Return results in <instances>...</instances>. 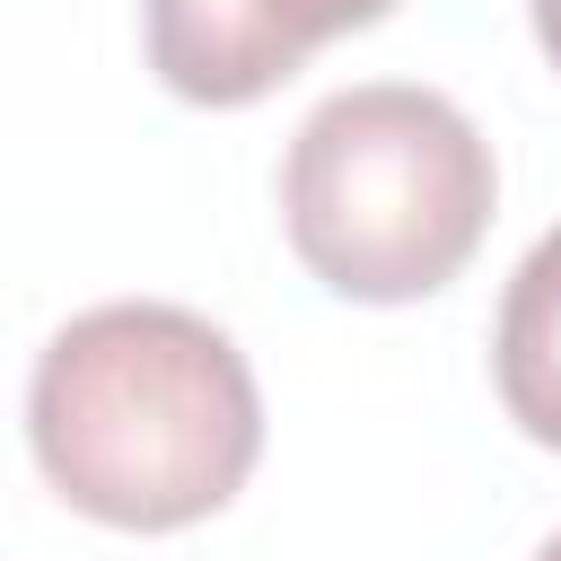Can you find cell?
<instances>
[{"instance_id":"cell-1","label":"cell","mask_w":561,"mask_h":561,"mask_svg":"<svg viewBox=\"0 0 561 561\" xmlns=\"http://www.w3.org/2000/svg\"><path fill=\"white\" fill-rule=\"evenodd\" d=\"M26 438L44 482L79 517L167 535L237 500L263 456V394L245 351L210 316L114 298L44 342Z\"/></svg>"},{"instance_id":"cell-2","label":"cell","mask_w":561,"mask_h":561,"mask_svg":"<svg viewBox=\"0 0 561 561\" xmlns=\"http://www.w3.org/2000/svg\"><path fill=\"white\" fill-rule=\"evenodd\" d=\"M500 202L491 140L438 88H342L324 96L280 167V219L298 263L333 298L403 307L447 289Z\"/></svg>"},{"instance_id":"cell-3","label":"cell","mask_w":561,"mask_h":561,"mask_svg":"<svg viewBox=\"0 0 561 561\" xmlns=\"http://www.w3.org/2000/svg\"><path fill=\"white\" fill-rule=\"evenodd\" d=\"M394 0H149V70L184 105H254L316 44L377 26Z\"/></svg>"},{"instance_id":"cell-4","label":"cell","mask_w":561,"mask_h":561,"mask_svg":"<svg viewBox=\"0 0 561 561\" xmlns=\"http://www.w3.org/2000/svg\"><path fill=\"white\" fill-rule=\"evenodd\" d=\"M491 377L526 438L561 447V228L535 237V254L508 272L500 324H491Z\"/></svg>"},{"instance_id":"cell-5","label":"cell","mask_w":561,"mask_h":561,"mask_svg":"<svg viewBox=\"0 0 561 561\" xmlns=\"http://www.w3.org/2000/svg\"><path fill=\"white\" fill-rule=\"evenodd\" d=\"M535 9V44L552 53V70H561V0H526Z\"/></svg>"},{"instance_id":"cell-6","label":"cell","mask_w":561,"mask_h":561,"mask_svg":"<svg viewBox=\"0 0 561 561\" xmlns=\"http://www.w3.org/2000/svg\"><path fill=\"white\" fill-rule=\"evenodd\" d=\"M535 561H561V535H552V543H543V552H535Z\"/></svg>"}]
</instances>
